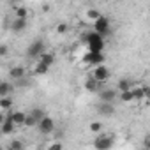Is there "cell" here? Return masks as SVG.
Wrapping results in <instances>:
<instances>
[{
    "mask_svg": "<svg viewBox=\"0 0 150 150\" xmlns=\"http://www.w3.org/2000/svg\"><path fill=\"white\" fill-rule=\"evenodd\" d=\"M28 113H30V115H32V117H34L37 122H39L41 118H44V117H46L44 110H41V108H34V110H32V111H28Z\"/></svg>",
    "mask_w": 150,
    "mask_h": 150,
    "instance_id": "24",
    "label": "cell"
},
{
    "mask_svg": "<svg viewBox=\"0 0 150 150\" xmlns=\"http://www.w3.org/2000/svg\"><path fill=\"white\" fill-rule=\"evenodd\" d=\"M9 55V46L7 44H0V57H7Z\"/></svg>",
    "mask_w": 150,
    "mask_h": 150,
    "instance_id": "30",
    "label": "cell"
},
{
    "mask_svg": "<svg viewBox=\"0 0 150 150\" xmlns=\"http://www.w3.org/2000/svg\"><path fill=\"white\" fill-rule=\"evenodd\" d=\"M110 76H111V72H110L108 65L101 64V65H96V67H92V72H90V78H92L94 81H97L99 85L106 83V81L110 80Z\"/></svg>",
    "mask_w": 150,
    "mask_h": 150,
    "instance_id": "2",
    "label": "cell"
},
{
    "mask_svg": "<svg viewBox=\"0 0 150 150\" xmlns=\"http://www.w3.org/2000/svg\"><path fill=\"white\" fill-rule=\"evenodd\" d=\"M20 148H23V141H20V139H14V141H11V145H9V150H20Z\"/></svg>",
    "mask_w": 150,
    "mask_h": 150,
    "instance_id": "27",
    "label": "cell"
},
{
    "mask_svg": "<svg viewBox=\"0 0 150 150\" xmlns=\"http://www.w3.org/2000/svg\"><path fill=\"white\" fill-rule=\"evenodd\" d=\"M20 150H28V148H25V146H23V148H20Z\"/></svg>",
    "mask_w": 150,
    "mask_h": 150,
    "instance_id": "33",
    "label": "cell"
},
{
    "mask_svg": "<svg viewBox=\"0 0 150 150\" xmlns=\"http://www.w3.org/2000/svg\"><path fill=\"white\" fill-rule=\"evenodd\" d=\"M37 131H39L41 134H44V136L53 134V132H55V120L46 115L44 118H41V120L37 122Z\"/></svg>",
    "mask_w": 150,
    "mask_h": 150,
    "instance_id": "5",
    "label": "cell"
},
{
    "mask_svg": "<svg viewBox=\"0 0 150 150\" xmlns=\"http://www.w3.org/2000/svg\"><path fill=\"white\" fill-rule=\"evenodd\" d=\"M27 16H28V9H27L25 6H16V7H14V18H18V20H27Z\"/></svg>",
    "mask_w": 150,
    "mask_h": 150,
    "instance_id": "18",
    "label": "cell"
},
{
    "mask_svg": "<svg viewBox=\"0 0 150 150\" xmlns=\"http://www.w3.org/2000/svg\"><path fill=\"white\" fill-rule=\"evenodd\" d=\"M46 150H64V145L60 143V141H53V143H50L48 145V148Z\"/></svg>",
    "mask_w": 150,
    "mask_h": 150,
    "instance_id": "28",
    "label": "cell"
},
{
    "mask_svg": "<svg viewBox=\"0 0 150 150\" xmlns=\"http://www.w3.org/2000/svg\"><path fill=\"white\" fill-rule=\"evenodd\" d=\"M25 74H27V71H25L23 65H14V67L9 69V76H11L13 80H23Z\"/></svg>",
    "mask_w": 150,
    "mask_h": 150,
    "instance_id": "11",
    "label": "cell"
},
{
    "mask_svg": "<svg viewBox=\"0 0 150 150\" xmlns=\"http://www.w3.org/2000/svg\"><path fill=\"white\" fill-rule=\"evenodd\" d=\"M69 30V25L67 23H58L57 25V34H65Z\"/></svg>",
    "mask_w": 150,
    "mask_h": 150,
    "instance_id": "29",
    "label": "cell"
},
{
    "mask_svg": "<svg viewBox=\"0 0 150 150\" xmlns=\"http://www.w3.org/2000/svg\"><path fill=\"white\" fill-rule=\"evenodd\" d=\"M132 87H134V85H132V81L124 78V80H120V81H118V88H117V92H127V90H131Z\"/></svg>",
    "mask_w": 150,
    "mask_h": 150,
    "instance_id": "19",
    "label": "cell"
},
{
    "mask_svg": "<svg viewBox=\"0 0 150 150\" xmlns=\"http://www.w3.org/2000/svg\"><path fill=\"white\" fill-rule=\"evenodd\" d=\"M103 14H101V11H97V9H88L87 11V20L90 21V23H94L96 20H99Z\"/></svg>",
    "mask_w": 150,
    "mask_h": 150,
    "instance_id": "22",
    "label": "cell"
},
{
    "mask_svg": "<svg viewBox=\"0 0 150 150\" xmlns=\"http://www.w3.org/2000/svg\"><path fill=\"white\" fill-rule=\"evenodd\" d=\"M117 99H120L122 103L129 104V103H132V92H131V90H127V92H118V97H117Z\"/></svg>",
    "mask_w": 150,
    "mask_h": 150,
    "instance_id": "23",
    "label": "cell"
},
{
    "mask_svg": "<svg viewBox=\"0 0 150 150\" xmlns=\"http://www.w3.org/2000/svg\"><path fill=\"white\" fill-rule=\"evenodd\" d=\"M83 62H85V64H88V65H92V67H96V65H101V64L104 62V55H103V53H94V51H88V53L85 55Z\"/></svg>",
    "mask_w": 150,
    "mask_h": 150,
    "instance_id": "7",
    "label": "cell"
},
{
    "mask_svg": "<svg viewBox=\"0 0 150 150\" xmlns=\"http://www.w3.org/2000/svg\"><path fill=\"white\" fill-rule=\"evenodd\" d=\"M25 28H27V20H18V18L13 20V23H11V30H13V32L20 34V32H23Z\"/></svg>",
    "mask_w": 150,
    "mask_h": 150,
    "instance_id": "14",
    "label": "cell"
},
{
    "mask_svg": "<svg viewBox=\"0 0 150 150\" xmlns=\"http://www.w3.org/2000/svg\"><path fill=\"white\" fill-rule=\"evenodd\" d=\"M37 62H41V64H44L46 67H51L53 64H55V55L53 53H48V51H44L39 58H37Z\"/></svg>",
    "mask_w": 150,
    "mask_h": 150,
    "instance_id": "15",
    "label": "cell"
},
{
    "mask_svg": "<svg viewBox=\"0 0 150 150\" xmlns=\"http://www.w3.org/2000/svg\"><path fill=\"white\" fill-rule=\"evenodd\" d=\"M0 150H4V148H2V145H0Z\"/></svg>",
    "mask_w": 150,
    "mask_h": 150,
    "instance_id": "34",
    "label": "cell"
},
{
    "mask_svg": "<svg viewBox=\"0 0 150 150\" xmlns=\"http://www.w3.org/2000/svg\"><path fill=\"white\" fill-rule=\"evenodd\" d=\"M37 125V120L30 115V113H27V118H25V124H23V127H35Z\"/></svg>",
    "mask_w": 150,
    "mask_h": 150,
    "instance_id": "26",
    "label": "cell"
},
{
    "mask_svg": "<svg viewBox=\"0 0 150 150\" xmlns=\"http://www.w3.org/2000/svg\"><path fill=\"white\" fill-rule=\"evenodd\" d=\"M50 71V67H46L44 64H41V62H37L35 65H34V74L35 76H42V74H46Z\"/></svg>",
    "mask_w": 150,
    "mask_h": 150,
    "instance_id": "21",
    "label": "cell"
},
{
    "mask_svg": "<svg viewBox=\"0 0 150 150\" xmlns=\"http://www.w3.org/2000/svg\"><path fill=\"white\" fill-rule=\"evenodd\" d=\"M14 124H13V120L9 118V115H6V120L2 122V125H0V132L2 134H11V132H14Z\"/></svg>",
    "mask_w": 150,
    "mask_h": 150,
    "instance_id": "12",
    "label": "cell"
},
{
    "mask_svg": "<svg viewBox=\"0 0 150 150\" xmlns=\"http://www.w3.org/2000/svg\"><path fill=\"white\" fill-rule=\"evenodd\" d=\"M83 42L88 46V51L103 53V50H104V37H101V35L96 34V32L85 34V35H83Z\"/></svg>",
    "mask_w": 150,
    "mask_h": 150,
    "instance_id": "1",
    "label": "cell"
},
{
    "mask_svg": "<svg viewBox=\"0 0 150 150\" xmlns=\"http://www.w3.org/2000/svg\"><path fill=\"white\" fill-rule=\"evenodd\" d=\"M143 145H145V150H150V136L146 134L145 139H143Z\"/></svg>",
    "mask_w": 150,
    "mask_h": 150,
    "instance_id": "31",
    "label": "cell"
},
{
    "mask_svg": "<svg viewBox=\"0 0 150 150\" xmlns=\"http://www.w3.org/2000/svg\"><path fill=\"white\" fill-rule=\"evenodd\" d=\"M85 90H87V92H99V90H101V85H99L97 81H94V80L88 76L87 81H85Z\"/></svg>",
    "mask_w": 150,
    "mask_h": 150,
    "instance_id": "17",
    "label": "cell"
},
{
    "mask_svg": "<svg viewBox=\"0 0 150 150\" xmlns=\"http://www.w3.org/2000/svg\"><path fill=\"white\" fill-rule=\"evenodd\" d=\"M110 27H111V23H110V20L103 14L99 20H96L94 23H92V32H96V34H99L101 37H104L108 32H110Z\"/></svg>",
    "mask_w": 150,
    "mask_h": 150,
    "instance_id": "4",
    "label": "cell"
},
{
    "mask_svg": "<svg viewBox=\"0 0 150 150\" xmlns=\"http://www.w3.org/2000/svg\"><path fill=\"white\" fill-rule=\"evenodd\" d=\"M13 87L7 83V81H0V97H9Z\"/></svg>",
    "mask_w": 150,
    "mask_h": 150,
    "instance_id": "20",
    "label": "cell"
},
{
    "mask_svg": "<svg viewBox=\"0 0 150 150\" xmlns=\"http://www.w3.org/2000/svg\"><path fill=\"white\" fill-rule=\"evenodd\" d=\"M96 110H97V113L103 115V117H113V115H115V106H113L111 103H99V104L96 106Z\"/></svg>",
    "mask_w": 150,
    "mask_h": 150,
    "instance_id": "9",
    "label": "cell"
},
{
    "mask_svg": "<svg viewBox=\"0 0 150 150\" xmlns=\"http://www.w3.org/2000/svg\"><path fill=\"white\" fill-rule=\"evenodd\" d=\"M113 145H115L113 134H99L94 139V148L96 150H111Z\"/></svg>",
    "mask_w": 150,
    "mask_h": 150,
    "instance_id": "3",
    "label": "cell"
},
{
    "mask_svg": "<svg viewBox=\"0 0 150 150\" xmlns=\"http://www.w3.org/2000/svg\"><path fill=\"white\" fill-rule=\"evenodd\" d=\"M118 97V92L115 90V88H103V90H99V99H101V103H111L113 104V101Z\"/></svg>",
    "mask_w": 150,
    "mask_h": 150,
    "instance_id": "8",
    "label": "cell"
},
{
    "mask_svg": "<svg viewBox=\"0 0 150 150\" xmlns=\"http://www.w3.org/2000/svg\"><path fill=\"white\" fill-rule=\"evenodd\" d=\"M42 53H44V42H42L41 39L30 42V46H28V50H27V57H28V58H39Z\"/></svg>",
    "mask_w": 150,
    "mask_h": 150,
    "instance_id": "6",
    "label": "cell"
},
{
    "mask_svg": "<svg viewBox=\"0 0 150 150\" xmlns=\"http://www.w3.org/2000/svg\"><path fill=\"white\" fill-rule=\"evenodd\" d=\"M9 118L13 120V124H14V127H21L23 124H25V118H27V113L25 111H20V110H16V111H9Z\"/></svg>",
    "mask_w": 150,
    "mask_h": 150,
    "instance_id": "10",
    "label": "cell"
},
{
    "mask_svg": "<svg viewBox=\"0 0 150 150\" xmlns=\"http://www.w3.org/2000/svg\"><path fill=\"white\" fill-rule=\"evenodd\" d=\"M4 120H6V115H4V113H0V125H2Z\"/></svg>",
    "mask_w": 150,
    "mask_h": 150,
    "instance_id": "32",
    "label": "cell"
},
{
    "mask_svg": "<svg viewBox=\"0 0 150 150\" xmlns=\"http://www.w3.org/2000/svg\"><path fill=\"white\" fill-rule=\"evenodd\" d=\"M143 150H145V148H143Z\"/></svg>",
    "mask_w": 150,
    "mask_h": 150,
    "instance_id": "35",
    "label": "cell"
},
{
    "mask_svg": "<svg viewBox=\"0 0 150 150\" xmlns=\"http://www.w3.org/2000/svg\"><path fill=\"white\" fill-rule=\"evenodd\" d=\"M13 110V99L11 97H0V113H9Z\"/></svg>",
    "mask_w": 150,
    "mask_h": 150,
    "instance_id": "16",
    "label": "cell"
},
{
    "mask_svg": "<svg viewBox=\"0 0 150 150\" xmlns=\"http://www.w3.org/2000/svg\"><path fill=\"white\" fill-rule=\"evenodd\" d=\"M132 92V101L139 103V101H145V90H143V85H136L131 88Z\"/></svg>",
    "mask_w": 150,
    "mask_h": 150,
    "instance_id": "13",
    "label": "cell"
},
{
    "mask_svg": "<svg viewBox=\"0 0 150 150\" xmlns=\"http://www.w3.org/2000/svg\"><path fill=\"white\" fill-rule=\"evenodd\" d=\"M88 131L99 134V132L103 131V124H101V122H90V124H88Z\"/></svg>",
    "mask_w": 150,
    "mask_h": 150,
    "instance_id": "25",
    "label": "cell"
}]
</instances>
